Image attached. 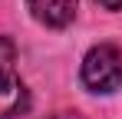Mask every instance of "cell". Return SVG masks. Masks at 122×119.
Segmentation results:
<instances>
[{
    "label": "cell",
    "instance_id": "1",
    "mask_svg": "<svg viewBox=\"0 0 122 119\" xmlns=\"http://www.w3.org/2000/svg\"><path fill=\"white\" fill-rule=\"evenodd\" d=\"M30 96L26 86L17 76V43L0 37V119H17L26 113Z\"/></svg>",
    "mask_w": 122,
    "mask_h": 119
},
{
    "label": "cell",
    "instance_id": "2",
    "mask_svg": "<svg viewBox=\"0 0 122 119\" xmlns=\"http://www.w3.org/2000/svg\"><path fill=\"white\" fill-rule=\"evenodd\" d=\"M82 83L92 93H116L122 86V50L116 43H99L86 53Z\"/></svg>",
    "mask_w": 122,
    "mask_h": 119
},
{
    "label": "cell",
    "instance_id": "3",
    "mask_svg": "<svg viewBox=\"0 0 122 119\" xmlns=\"http://www.w3.org/2000/svg\"><path fill=\"white\" fill-rule=\"evenodd\" d=\"M26 10L33 13L36 23L60 30L66 23H73L76 10H79V0H26Z\"/></svg>",
    "mask_w": 122,
    "mask_h": 119
},
{
    "label": "cell",
    "instance_id": "4",
    "mask_svg": "<svg viewBox=\"0 0 122 119\" xmlns=\"http://www.w3.org/2000/svg\"><path fill=\"white\" fill-rule=\"evenodd\" d=\"M43 119H82V116H76V113H53V116H43Z\"/></svg>",
    "mask_w": 122,
    "mask_h": 119
},
{
    "label": "cell",
    "instance_id": "5",
    "mask_svg": "<svg viewBox=\"0 0 122 119\" xmlns=\"http://www.w3.org/2000/svg\"><path fill=\"white\" fill-rule=\"evenodd\" d=\"M106 10H122V0H99Z\"/></svg>",
    "mask_w": 122,
    "mask_h": 119
}]
</instances>
